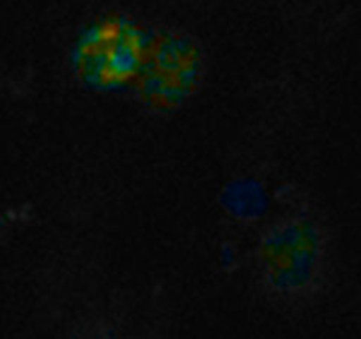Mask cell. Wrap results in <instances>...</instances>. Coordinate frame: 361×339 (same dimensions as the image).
I'll list each match as a JSON object with an SVG mask.
<instances>
[{
    "mask_svg": "<svg viewBox=\"0 0 361 339\" xmlns=\"http://www.w3.org/2000/svg\"><path fill=\"white\" fill-rule=\"evenodd\" d=\"M145 50L144 34L131 23H99L80 44V68L92 83L114 87L140 69Z\"/></svg>",
    "mask_w": 361,
    "mask_h": 339,
    "instance_id": "6da1fadb",
    "label": "cell"
},
{
    "mask_svg": "<svg viewBox=\"0 0 361 339\" xmlns=\"http://www.w3.org/2000/svg\"><path fill=\"white\" fill-rule=\"evenodd\" d=\"M199 58L192 44L165 36L147 46L142 60V92L147 101L169 106L193 83Z\"/></svg>",
    "mask_w": 361,
    "mask_h": 339,
    "instance_id": "7a4b0ae2",
    "label": "cell"
}]
</instances>
